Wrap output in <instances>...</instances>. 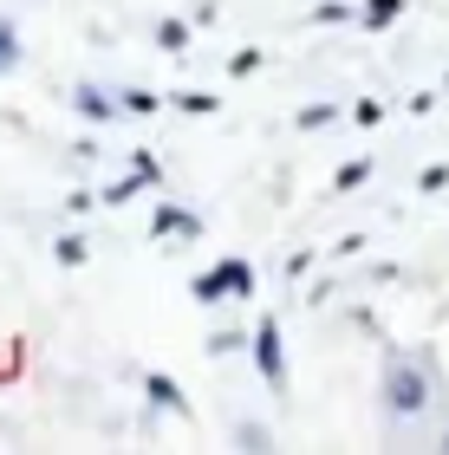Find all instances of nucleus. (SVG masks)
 <instances>
[{
  "mask_svg": "<svg viewBox=\"0 0 449 455\" xmlns=\"http://www.w3.org/2000/svg\"><path fill=\"white\" fill-rule=\"evenodd\" d=\"M254 364H261V378H268L274 390L287 384V371H280V325H274V319L254 325Z\"/></svg>",
  "mask_w": 449,
  "mask_h": 455,
  "instance_id": "f03ea898",
  "label": "nucleus"
},
{
  "mask_svg": "<svg viewBox=\"0 0 449 455\" xmlns=\"http://www.w3.org/2000/svg\"><path fill=\"white\" fill-rule=\"evenodd\" d=\"M397 13H404V0H372V7H365V27H391Z\"/></svg>",
  "mask_w": 449,
  "mask_h": 455,
  "instance_id": "6e6552de",
  "label": "nucleus"
},
{
  "mask_svg": "<svg viewBox=\"0 0 449 455\" xmlns=\"http://www.w3.org/2000/svg\"><path fill=\"white\" fill-rule=\"evenodd\" d=\"M313 20H325V27H333V20H345V0H319Z\"/></svg>",
  "mask_w": 449,
  "mask_h": 455,
  "instance_id": "4468645a",
  "label": "nucleus"
},
{
  "mask_svg": "<svg viewBox=\"0 0 449 455\" xmlns=\"http://www.w3.org/2000/svg\"><path fill=\"white\" fill-rule=\"evenodd\" d=\"M384 403H391L397 417H411V410L430 403V384H423V371H417L411 358H391V364H384Z\"/></svg>",
  "mask_w": 449,
  "mask_h": 455,
  "instance_id": "f257e3e1",
  "label": "nucleus"
},
{
  "mask_svg": "<svg viewBox=\"0 0 449 455\" xmlns=\"http://www.w3.org/2000/svg\"><path fill=\"white\" fill-rule=\"evenodd\" d=\"M221 280H229V293H235V299H248V293H254V267H248V260H221Z\"/></svg>",
  "mask_w": 449,
  "mask_h": 455,
  "instance_id": "7ed1b4c3",
  "label": "nucleus"
},
{
  "mask_svg": "<svg viewBox=\"0 0 449 455\" xmlns=\"http://www.w3.org/2000/svg\"><path fill=\"white\" fill-rule=\"evenodd\" d=\"M365 176H372V163H345V170H339V189H358Z\"/></svg>",
  "mask_w": 449,
  "mask_h": 455,
  "instance_id": "f8f14e48",
  "label": "nucleus"
},
{
  "mask_svg": "<svg viewBox=\"0 0 449 455\" xmlns=\"http://www.w3.org/2000/svg\"><path fill=\"white\" fill-rule=\"evenodd\" d=\"M13 59H20V46H13V33H7V27H0V72H7V66H13Z\"/></svg>",
  "mask_w": 449,
  "mask_h": 455,
  "instance_id": "2eb2a0df",
  "label": "nucleus"
},
{
  "mask_svg": "<svg viewBox=\"0 0 449 455\" xmlns=\"http://www.w3.org/2000/svg\"><path fill=\"white\" fill-rule=\"evenodd\" d=\"M52 254H59V267H78V260H85V241H78V235H66V241L52 247Z\"/></svg>",
  "mask_w": 449,
  "mask_h": 455,
  "instance_id": "1a4fd4ad",
  "label": "nucleus"
},
{
  "mask_svg": "<svg viewBox=\"0 0 449 455\" xmlns=\"http://www.w3.org/2000/svg\"><path fill=\"white\" fill-rule=\"evenodd\" d=\"M137 182H144V176H124V182H111V189L98 196V202H131V196H137Z\"/></svg>",
  "mask_w": 449,
  "mask_h": 455,
  "instance_id": "9b49d317",
  "label": "nucleus"
},
{
  "mask_svg": "<svg viewBox=\"0 0 449 455\" xmlns=\"http://www.w3.org/2000/svg\"><path fill=\"white\" fill-rule=\"evenodd\" d=\"M417 182H423V189H449V163H430V170H423Z\"/></svg>",
  "mask_w": 449,
  "mask_h": 455,
  "instance_id": "ddd939ff",
  "label": "nucleus"
},
{
  "mask_svg": "<svg viewBox=\"0 0 449 455\" xmlns=\"http://www.w3.org/2000/svg\"><path fill=\"white\" fill-rule=\"evenodd\" d=\"M144 390L156 397V410H189V397H182V390H176L170 378H144Z\"/></svg>",
  "mask_w": 449,
  "mask_h": 455,
  "instance_id": "20e7f679",
  "label": "nucleus"
},
{
  "mask_svg": "<svg viewBox=\"0 0 449 455\" xmlns=\"http://www.w3.org/2000/svg\"><path fill=\"white\" fill-rule=\"evenodd\" d=\"M196 235V215H182V209H156V235Z\"/></svg>",
  "mask_w": 449,
  "mask_h": 455,
  "instance_id": "0eeeda50",
  "label": "nucleus"
},
{
  "mask_svg": "<svg viewBox=\"0 0 449 455\" xmlns=\"http://www.w3.org/2000/svg\"><path fill=\"white\" fill-rule=\"evenodd\" d=\"M156 46H163V52H182V46H189V27H182V20H163V27H156Z\"/></svg>",
  "mask_w": 449,
  "mask_h": 455,
  "instance_id": "423d86ee",
  "label": "nucleus"
},
{
  "mask_svg": "<svg viewBox=\"0 0 449 455\" xmlns=\"http://www.w3.org/2000/svg\"><path fill=\"white\" fill-rule=\"evenodd\" d=\"M176 105H182V111H202V117H209V111H215V98H209V92H176Z\"/></svg>",
  "mask_w": 449,
  "mask_h": 455,
  "instance_id": "9d476101",
  "label": "nucleus"
},
{
  "mask_svg": "<svg viewBox=\"0 0 449 455\" xmlns=\"http://www.w3.org/2000/svg\"><path fill=\"white\" fill-rule=\"evenodd\" d=\"M196 299H202V306H221V299H229V280H221V267L196 280Z\"/></svg>",
  "mask_w": 449,
  "mask_h": 455,
  "instance_id": "39448f33",
  "label": "nucleus"
}]
</instances>
